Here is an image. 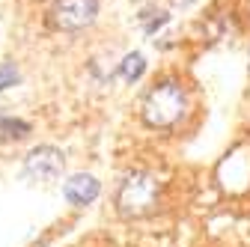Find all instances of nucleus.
Here are the masks:
<instances>
[{"mask_svg":"<svg viewBox=\"0 0 250 247\" xmlns=\"http://www.w3.org/2000/svg\"><path fill=\"white\" fill-rule=\"evenodd\" d=\"M99 0H54L51 18L60 30H83L96 21Z\"/></svg>","mask_w":250,"mask_h":247,"instance_id":"3","label":"nucleus"},{"mask_svg":"<svg viewBox=\"0 0 250 247\" xmlns=\"http://www.w3.org/2000/svg\"><path fill=\"white\" fill-rule=\"evenodd\" d=\"M62 164H66V158L57 146H36L24 158V173L36 182H54L62 173Z\"/></svg>","mask_w":250,"mask_h":247,"instance_id":"4","label":"nucleus"},{"mask_svg":"<svg viewBox=\"0 0 250 247\" xmlns=\"http://www.w3.org/2000/svg\"><path fill=\"white\" fill-rule=\"evenodd\" d=\"M143 69H146V60H143V54H128V57H125L122 60V78L125 81H128V83H134L140 75H143Z\"/></svg>","mask_w":250,"mask_h":247,"instance_id":"7","label":"nucleus"},{"mask_svg":"<svg viewBox=\"0 0 250 247\" xmlns=\"http://www.w3.org/2000/svg\"><path fill=\"white\" fill-rule=\"evenodd\" d=\"M15 81H18V69L12 63H3L0 66V92H3L6 86H15Z\"/></svg>","mask_w":250,"mask_h":247,"instance_id":"8","label":"nucleus"},{"mask_svg":"<svg viewBox=\"0 0 250 247\" xmlns=\"http://www.w3.org/2000/svg\"><path fill=\"white\" fill-rule=\"evenodd\" d=\"M99 194H102V182L96 176H89V173H75V176H69L62 182V197H66L75 208H83L89 203H96Z\"/></svg>","mask_w":250,"mask_h":247,"instance_id":"5","label":"nucleus"},{"mask_svg":"<svg viewBox=\"0 0 250 247\" xmlns=\"http://www.w3.org/2000/svg\"><path fill=\"white\" fill-rule=\"evenodd\" d=\"M27 134H30V122L12 119V116L0 119V137H3V140H24Z\"/></svg>","mask_w":250,"mask_h":247,"instance_id":"6","label":"nucleus"},{"mask_svg":"<svg viewBox=\"0 0 250 247\" xmlns=\"http://www.w3.org/2000/svg\"><path fill=\"white\" fill-rule=\"evenodd\" d=\"M185 113V86L176 81L155 83L143 99V122L149 128H173Z\"/></svg>","mask_w":250,"mask_h":247,"instance_id":"1","label":"nucleus"},{"mask_svg":"<svg viewBox=\"0 0 250 247\" xmlns=\"http://www.w3.org/2000/svg\"><path fill=\"white\" fill-rule=\"evenodd\" d=\"M158 194H161V185L152 173H131L125 176V182L119 185L116 191V211L122 218H146V214L155 211L158 206Z\"/></svg>","mask_w":250,"mask_h":247,"instance_id":"2","label":"nucleus"}]
</instances>
